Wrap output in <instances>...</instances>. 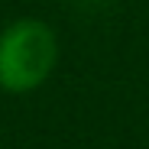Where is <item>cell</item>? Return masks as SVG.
Masks as SVG:
<instances>
[{"instance_id":"1","label":"cell","mask_w":149,"mask_h":149,"mask_svg":"<svg viewBox=\"0 0 149 149\" xmlns=\"http://www.w3.org/2000/svg\"><path fill=\"white\" fill-rule=\"evenodd\" d=\"M58 62V39L42 19H13L0 33V91L29 94L49 81Z\"/></svg>"}]
</instances>
